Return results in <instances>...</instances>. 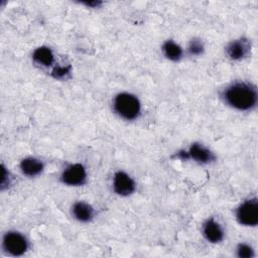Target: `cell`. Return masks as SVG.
Here are the masks:
<instances>
[{"label": "cell", "instance_id": "obj_3", "mask_svg": "<svg viewBox=\"0 0 258 258\" xmlns=\"http://www.w3.org/2000/svg\"><path fill=\"white\" fill-rule=\"evenodd\" d=\"M30 244L28 238L18 230H7L1 240L3 253L10 257H21L27 253Z\"/></svg>", "mask_w": 258, "mask_h": 258}, {"label": "cell", "instance_id": "obj_12", "mask_svg": "<svg viewBox=\"0 0 258 258\" xmlns=\"http://www.w3.org/2000/svg\"><path fill=\"white\" fill-rule=\"evenodd\" d=\"M33 63L41 68H52L55 64V55L53 50L47 45L35 47L31 53Z\"/></svg>", "mask_w": 258, "mask_h": 258}, {"label": "cell", "instance_id": "obj_14", "mask_svg": "<svg viewBox=\"0 0 258 258\" xmlns=\"http://www.w3.org/2000/svg\"><path fill=\"white\" fill-rule=\"evenodd\" d=\"M73 72L72 64H57L55 63L50 71V77L56 81H67L71 78Z\"/></svg>", "mask_w": 258, "mask_h": 258}, {"label": "cell", "instance_id": "obj_8", "mask_svg": "<svg viewBox=\"0 0 258 258\" xmlns=\"http://www.w3.org/2000/svg\"><path fill=\"white\" fill-rule=\"evenodd\" d=\"M112 189L120 198H128L135 194L137 183L135 179L124 170H117L113 174Z\"/></svg>", "mask_w": 258, "mask_h": 258}, {"label": "cell", "instance_id": "obj_7", "mask_svg": "<svg viewBox=\"0 0 258 258\" xmlns=\"http://www.w3.org/2000/svg\"><path fill=\"white\" fill-rule=\"evenodd\" d=\"M252 41L246 36H240L230 40L224 48L227 58L232 61H241L251 55Z\"/></svg>", "mask_w": 258, "mask_h": 258}, {"label": "cell", "instance_id": "obj_15", "mask_svg": "<svg viewBox=\"0 0 258 258\" xmlns=\"http://www.w3.org/2000/svg\"><path fill=\"white\" fill-rule=\"evenodd\" d=\"M186 51L190 56H195V57L202 56L206 51L205 42L203 41V39L199 37H192L187 43Z\"/></svg>", "mask_w": 258, "mask_h": 258}, {"label": "cell", "instance_id": "obj_6", "mask_svg": "<svg viewBox=\"0 0 258 258\" xmlns=\"http://www.w3.org/2000/svg\"><path fill=\"white\" fill-rule=\"evenodd\" d=\"M59 181L70 187H80L88 182V170L81 162L68 164L59 174Z\"/></svg>", "mask_w": 258, "mask_h": 258}, {"label": "cell", "instance_id": "obj_1", "mask_svg": "<svg viewBox=\"0 0 258 258\" xmlns=\"http://www.w3.org/2000/svg\"><path fill=\"white\" fill-rule=\"evenodd\" d=\"M220 99L235 111L251 112L258 104V90L251 82L234 81L221 90Z\"/></svg>", "mask_w": 258, "mask_h": 258}, {"label": "cell", "instance_id": "obj_16", "mask_svg": "<svg viewBox=\"0 0 258 258\" xmlns=\"http://www.w3.org/2000/svg\"><path fill=\"white\" fill-rule=\"evenodd\" d=\"M235 254L238 258H254L256 256L253 246L246 242H240L236 245Z\"/></svg>", "mask_w": 258, "mask_h": 258}, {"label": "cell", "instance_id": "obj_18", "mask_svg": "<svg viewBox=\"0 0 258 258\" xmlns=\"http://www.w3.org/2000/svg\"><path fill=\"white\" fill-rule=\"evenodd\" d=\"M78 3L80 5H83L87 8H91V9H98L104 5V2L101 0H85V1H79Z\"/></svg>", "mask_w": 258, "mask_h": 258}, {"label": "cell", "instance_id": "obj_17", "mask_svg": "<svg viewBox=\"0 0 258 258\" xmlns=\"http://www.w3.org/2000/svg\"><path fill=\"white\" fill-rule=\"evenodd\" d=\"M1 169H2V177H1V183H0V189L1 191H4L5 189L9 188V186L12 183V177L11 173L8 170V168L2 163L1 164Z\"/></svg>", "mask_w": 258, "mask_h": 258}, {"label": "cell", "instance_id": "obj_13", "mask_svg": "<svg viewBox=\"0 0 258 258\" xmlns=\"http://www.w3.org/2000/svg\"><path fill=\"white\" fill-rule=\"evenodd\" d=\"M161 52L163 56L171 62H179L184 55L182 46L171 38H168L162 42Z\"/></svg>", "mask_w": 258, "mask_h": 258}, {"label": "cell", "instance_id": "obj_10", "mask_svg": "<svg viewBox=\"0 0 258 258\" xmlns=\"http://www.w3.org/2000/svg\"><path fill=\"white\" fill-rule=\"evenodd\" d=\"M71 215L79 223L89 224L96 217V210L90 203L86 201H76L70 209Z\"/></svg>", "mask_w": 258, "mask_h": 258}, {"label": "cell", "instance_id": "obj_5", "mask_svg": "<svg viewBox=\"0 0 258 258\" xmlns=\"http://www.w3.org/2000/svg\"><path fill=\"white\" fill-rule=\"evenodd\" d=\"M236 222L247 228H255L258 225V199L256 196L243 200L234 211Z\"/></svg>", "mask_w": 258, "mask_h": 258}, {"label": "cell", "instance_id": "obj_4", "mask_svg": "<svg viewBox=\"0 0 258 258\" xmlns=\"http://www.w3.org/2000/svg\"><path fill=\"white\" fill-rule=\"evenodd\" d=\"M174 157L182 161H192L201 165H208L217 160L216 154L206 145L201 142H192L185 149L178 150Z\"/></svg>", "mask_w": 258, "mask_h": 258}, {"label": "cell", "instance_id": "obj_11", "mask_svg": "<svg viewBox=\"0 0 258 258\" xmlns=\"http://www.w3.org/2000/svg\"><path fill=\"white\" fill-rule=\"evenodd\" d=\"M45 164L44 162L34 156H26L23 157L19 161V170L20 172L29 178L37 177L42 174L44 171Z\"/></svg>", "mask_w": 258, "mask_h": 258}, {"label": "cell", "instance_id": "obj_2", "mask_svg": "<svg viewBox=\"0 0 258 258\" xmlns=\"http://www.w3.org/2000/svg\"><path fill=\"white\" fill-rule=\"evenodd\" d=\"M113 113L121 120L133 122L142 114V103L138 96L131 92L122 91L114 95L111 101Z\"/></svg>", "mask_w": 258, "mask_h": 258}, {"label": "cell", "instance_id": "obj_9", "mask_svg": "<svg viewBox=\"0 0 258 258\" xmlns=\"http://www.w3.org/2000/svg\"><path fill=\"white\" fill-rule=\"evenodd\" d=\"M201 231L204 239L213 245L222 243L226 237L223 225L214 217H209L203 222Z\"/></svg>", "mask_w": 258, "mask_h": 258}]
</instances>
